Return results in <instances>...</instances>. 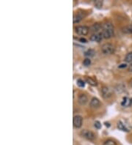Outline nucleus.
Returning <instances> with one entry per match:
<instances>
[{
  "label": "nucleus",
  "instance_id": "12",
  "mask_svg": "<svg viewBox=\"0 0 132 145\" xmlns=\"http://www.w3.org/2000/svg\"><path fill=\"white\" fill-rule=\"evenodd\" d=\"M78 103L81 105H85L88 101V98L85 94H81L78 96Z\"/></svg>",
  "mask_w": 132,
  "mask_h": 145
},
{
  "label": "nucleus",
  "instance_id": "24",
  "mask_svg": "<svg viewBox=\"0 0 132 145\" xmlns=\"http://www.w3.org/2000/svg\"><path fill=\"white\" fill-rule=\"evenodd\" d=\"M79 41H81L82 43H87V40L85 38H80Z\"/></svg>",
  "mask_w": 132,
  "mask_h": 145
},
{
  "label": "nucleus",
  "instance_id": "15",
  "mask_svg": "<svg viewBox=\"0 0 132 145\" xmlns=\"http://www.w3.org/2000/svg\"><path fill=\"white\" fill-rule=\"evenodd\" d=\"M123 32L126 34H132V23L123 27Z\"/></svg>",
  "mask_w": 132,
  "mask_h": 145
},
{
  "label": "nucleus",
  "instance_id": "6",
  "mask_svg": "<svg viewBox=\"0 0 132 145\" xmlns=\"http://www.w3.org/2000/svg\"><path fill=\"white\" fill-rule=\"evenodd\" d=\"M101 93H102L103 98L105 99H108L112 95V92L111 91V90L107 86H103L101 89Z\"/></svg>",
  "mask_w": 132,
  "mask_h": 145
},
{
  "label": "nucleus",
  "instance_id": "26",
  "mask_svg": "<svg viewBox=\"0 0 132 145\" xmlns=\"http://www.w3.org/2000/svg\"><path fill=\"white\" fill-rule=\"evenodd\" d=\"M129 84H130V86L132 87V78H131L130 81H129Z\"/></svg>",
  "mask_w": 132,
  "mask_h": 145
},
{
  "label": "nucleus",
  "instance_id": "3",
  "mask_svg": "<svg viewBox=\"0 0 132 145\" xmlns=\"http://www.w3.org/2000/svg\"><path fill=\"white\" fill-rule=\"evenodd\" d=\"M101 51L107 55L112 54L115 52V47L111 43H105L101 47Z\"/></svg>",
  "mask_w": 132,
  "mask_h": 145
},
{
  "label": "nucleus",
  "instance_id": "5",
  "mask_svg": "<svg viewBox=\"0 0 132 145\" xmlns=\"http://www.w3.org/2000/svg\"><path fill=\"white\" fill-rule=\"evenodd\" d=\"M82 122H83V119L81 116L79 115H76L73 117V126L76 128H79L82 127Z\"/></svg>",
  "mask_w": 132,
  "mask_h": 145
},
{
  "label": "nucleus",
  "instance_id": "13",
  "mask_svg": "<svg viewBox=\"0 0 132 145\" xmlns=\"http://www.w3.org/2000/svg\"><path fill=\"white\" fill-rule=\"evenodd\" d=\"M85 81L87 83H88L90 85L93 86H97V84H98L97 81L95 80V79L93 78H91V77H85Z\"/></svg>",
  "mask_w": 132,
  "mask_h": 145
},
{
  "label": "nucleus",
  "instance_id": "7",
  "mask_svg": "<svg viewBox=\"0 0 132 145\" xmlns=\"http://www.w3.org/2000/svg\"><path fill=\"white\" fill-rule=\"evenodd\" d=\"M102 29H103V25H101V23H95L90 27V30L93 34H97V33H100L99 32L100 31L102 32Z\"/></svg>",
  "mask_w": 132,
  "mask_h": 145
},
{
  "label": "nucleus",
  "instance_id": "27",
  "mask_svg": "<svg viewBox=\"0 0 132 145\" xmlns=\"http://www.w3.org/2000/svg\"><path fill=\"white\" fill-rule=\"evenodd\" d=\"M105 125H106L107 127H109V126H110L109 123H107V122H105Z\"/></svg>",
  "mask_w": 132,
  "mask_h": 145
},
{
  "label": "nucleus",
  "instance_id": "16",
  "mask_svg": "<svg viewBox=\"0 0 132 145\" xmlns=\"http://www.w3.org/2000/svg\"><path fill=\"white\" fill-rule=\"evenodd\" d=\"M125 61L128 63H132V51L128 53L125 57Z\"/></svg>",
  "mask_w": 132,
  "mask_h": 145
},
{
  "label": "nucleus",
  "instance_id": "25",
  "mask_svg": "<svg viewBox=\"0 0 132 145\" xmlns=\"http://www.w3.org/2000/svg\"><path fill=\"white\" fill-rule=\"evenodd\" d=\"M129 70L132 72V63H131V65H129Z\"/></svg>",
  "mask_w": 132,
  "mask_h": 145
},
{
  "label": "nucleus",
  "instance_id": "20",
  "mask_svg": "<svg viewBox=\"0 0 132 145\" xmlns=\"http://www.w3.org/2000/svg\"><path fill=\"white\" fill-rule=\"evenodd\" d=\"M102 4H103L102 1H100V0H97V1L95 2V6L98 8H100L102 7Z\"/></svg>",
  "mask_w": 132,
  "mask_h": 145
},
{
  "label": "nucleus",
  "instance_id": "4",
  "mask_svg": "<svg viewBox=\"0 0 132 145\" xmlns=\"http://www.w3.org/2000/svg\"><path fill=\"white\" fill-rule=\"evenodd\" d=\"M81 136L82 137L85 138L86 139L89 141H93L95 138V136L93 132L89 130H82L81 131Z\"/></svg>",
  "mask_w": 132,
  "mask_h": 145
},
{
  "label": "nucleus",
  "instance_id": "18",
  "mask_svg": "<svg viewBox=\"0 0 132 145\" xmlns=\"http://www.w3.org/2000/svg\"><path fill=\"white\" fill-rule=\"evenodd\" d=\"M103 145H117V144L115 141H113V140H112V139H108V140H107V141L103 143Z\"/></svg>",
  "mask_w": 132,
  "mask_h": 145
},
{
  "label": "nucleus",
  "instance_id": "10",
  "mask_svg": "<svg viewBox=\"0 0 132 145\" xmlns=\"http://www.w3.org/2000/svg\"><path fill=\"white\" fill-rule=\"evenodd\" d=\"M84 17H85V14H83L82 13H77L73 15V22L74 23H78L84 18Z\"/></svg>",
  "mask_w": 132,
  "mask_h": 145
},
{
  "label": "nucleus",
  "instance_id": "22",
  "mask_svg": "<svg viewBox=\"0 0 132 145\" xmlns=\"http://www.w3.org/2000/svg\"><path fill=\"white\" fill-rule=\"evenodd\" d=\"M94 126L97 128V129H100L101 128V124L99 121H95L94 123Z\"/></svg>",
  "mask_w": 132,
  "mask_h": 145
},
{
  "label": "nucleus",
  "instance_id": "2",
  "mask_svg": "<svg viewBox=\"0 0 132 145\" xmlns=\"http://www.w3.org/2000/svg\"><path fill=\"white\" fill-rule=\"evenodd\" d=\"M75 32L78 35H82V36H86L88 35L90 29L87 26H77L75 27Z\"/></svg>",
  "mask_w": 132,
  "mask_h": 145
},
{
  "label": "nucleus",
  "instance_id": "11",
  "mask_svg": "<svg viewBox=\"0 0 132 145\" xmlns=\"http://www.w3.org/2000/svg\"><path fill=\"white\" fill-rule=\"evenodd\" d=\"M121 105L123 107H129L132 105V98H129L128 97H125L121 102Z\"/></svg>",
  "mask_w": 132,
  "mask_h": 145
},
{
  "label": "nucleus",
  "instance_id": "21",
  "mask_svg": "<svg viewBox=\"0 0 132 145\" xmlns=\"http://www.w3.org/2000/svg\"><path fill=\"white\" fill-rule=\"evenodd\" d=\"M83 64H84L85 66H89V65H90V64H91V60H90L89 58H87V59H85V60H84Z\"/></svg>",
  "mask_w": 132,
  "mask_h": 145
},
{
  "label": "nucleus",
  "instance_id": "9",
  "mask_svg": "<svg viewBox=\"0 0 132 145\" xmlns=\"http://www.w3.org/2000/svg\"><path fill=\"white\" fill-rule=\"evenodd\" d=\"M103 35H102L101 32V33H97V34H93L91 35V37L90 38V40L91 41H93V42L99 43L103 40Z\"/></svg>",
  "mask_w": 132,
  "mask_h": 145
},
{
  "label": "nucleus",
  "instance_id": "14",
  "mask_svg": "<svg viewBox=\"0 0 132 145\" xmlns=\"http://www.w3.org/2000/svg\"><path fill=\"white\" fill-rule=\"evenodd\" d=\"M117 126L119 128V130H123V131H125V132H128L129 131V130L126 128V126L121 121H119V122H117Z\"/></svg>",
  "mask_w": 132,
  "mask_h": 145
},
{
  "label": "nucleus",
  "instance_id": "8",
  "mask_svg": "<svg viewBox=\"0 0 132 145\" xmlns=\"http://www.w3.org/2000/svg\"><path fill=\"white\" fill-rule=\"evenodd\" d=\"M90 107H91L92 108H95V109L98 108H100L101 106V101L98 99V98H93L92 100H90Z\"/></svg>",
  "mask_w": 132,
  "mask_h": 145
},
{
  "label": "nucleus",
  "instance_id": "1",
  "mask_svg": "<svg viewBox=\"0 0 132 145\" xmlns=\"http://www.w3.org/2000/svg\"><path fill=\"white\" fill-rule=\"evenodd\" d=\"M101 34H102L103 38L109 39L112 38L115 35L114 26H113L112 23L110 22H106L105 23H103Z\"/></svg>",
  "mask_w": 132,
  "mask_h": 145
},
{
  "label": "nucleus",
  "instance_id": "19",
  "mask_svg": "<svg viewBox=\"0 0 132 145\" xmlns=\"http://www.w3.org/2000/svg\"><path fill=\"white\" fill-rule=\"evenodd\" d=\"M77 85L79 87H85V82L82 80V79H78L77 80Z\"/></svg>",
  "mask_w": 132,
  "mask_h": 145
},
{
  "label": "nucleus",
  "instance_id": "17",
  "mask_svg": "<svg viewBox=\"0 0 132 145\" xmlns=\"http://www.w3.org/2000/svg\"><path fill=\"white\" fill-rule=\"evenodd\" d=\"M95 51L93 50V49H89V50H87V51L85 53V55L86 56H90V57H91V56H93L94 55H95Z\"/></svg>",
  "mask_w": 132,
  "mask_h": 145
},
{
  "label": "nucleus",
  "instance_id": "23",
  "mask_svg": "<svg viewBox=\"0 0 132 145\" xmlns=\"http://www.w3.org/2000/svg\"><path fill=\"white\" fill-rule=\"evenodd\" d=\"M127 67V65L125 63V64H120L119 66H118V68H126Z\"/></svg>",
  "mask_w": 132,
  "mask_h": 145
}]
</instances>
